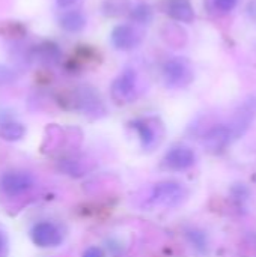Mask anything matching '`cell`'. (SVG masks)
<instances>
[{"label":"cell","mask_w":256,"mask_h":257,"mask_svg":"<svg viewBox=\"0 0 256 257\" xmlns=\"http://www.w3.org/2000/svg\"><path fill=\"white\" fill-rule=\"evenodd\" d=\"M163 77H164V83L169 87L180 89L189 86L193 81V69L186 59L175 57L164 63Z\"/></svg>","instance_id":"obj_1"},{"label":"cell","mask_w":256,"mask_h":257,"mask_svg":"<svg viewBox=\"0 0 256 257\" xmlns=\"http://www.w3.org/2000/svg\"><path fill=\"white\" fill-rule=\"evenodd\" d=\"M187 197V190L178 182H160L152 188L151 203L155 206L174 208L181 205Z\"/></svg>","instance_id":"obj_2"},{"label":"cell","mask_w":256,"mask_h":257,"mask_svg":"<svg viewBox=\"0 0 256 257\" xmlns=\"http://www.w3.org/2000/svg\"><path fill=\"white\" fill-rule=\"evenodd\" d=\"M137 74L133 69H125L112 84V98L118 104L131 102L136 98Z\"/></svg>","instance_id":"obj_3"},{"label":"cell","mask_w":256,"mask_h":257,"mask_svg":"<svg viewBox=\"0 0 256 257\" xmlns=\"http://www.w3.org/2000/svg\"><path fill=\"white\" fill-rule=\"evenodd\" d=\"M0 187L5 194L14 197L30 190L33 187V178L27 172H20V170L6 172L0 178Z\"/></svg>","instance_id":"obj_4"},{"label":"cell","mask_w":256,"mask_h":257,"mask_svg":"<svg viewBox=\"0 0 256 257\" xmlns=\"http://www.w3.org/2000/svg\"><path fill=\"white\" fill-rule=\"evenodd\" d=\"M110 41L116 50L128 51L136 48L142 42V33L130 24H121L112 30Z\"/></svg>","instance_id":"obj_5"},{"label":"cell","mask_w":256,"mask_h":257,"mask_svg":"<svg viewBox=\"0 0 256 257\" xmlns=\"http://www.w3.org/2000/svg\"><path fill=\"white\" fill-rule=\"evenodd\" d=\"M133 128L137 131L143 149H152L161 140V125L154 119H137L133 122Z\"/></svg>","instance_id":"obj_6"},{"label":"cell","mask_w":256,"mask_h":257,"mask_svg":"<svg viewBox=\"0 0 256 257\" xmlns=\"http://www.w3.org/2000/svg\"><path fill=\"white\" fill-rule=\"evenodd\" d=\"M196 161V155L195 152L183 145L174 146L164 157L163 164L166 169L169 170H175V172H183L190 169Z\"/></svg>","instance_id":"obj_7"},{"label":"cell","mask_w":256,"mask_h":257,"mask_svg":"<svg viewBox=\"0 0 256 257\" xmlns=\"http://www.w3.org/2000/svg\"><path fill=\"white\" fill-rule=\"evenodd\" d=\"M234 137H235V134L231 126L217 125L205 134L204 145L210 152L217 154V152H222L223 149H226Z\"/></svg>","instance_id":"obj_8"},{"label":"cell","mask_w":256,"mask_h":257,"mask_svg":"<svg viewBox=\"0 0 256 257\" xmlns=\"http://www.w3.org/2000/svg\"><path fill=\"white\" fill-rule=\"evenodd\" d=\"M32 239L39 247H57L62 242V233L54 224L42 221L33 226Z\"/></svg>","instance_id":"obj_9"},{"label":"cell","mask_w":256,"mask_h":257,"mask_svg":"<svg viewBox=\"0 0 256 257\" xmlns=\"http://www.w3.org/2000/svg\"><path fill=\"white\" fill-rule=\"evenodd\" d=\"M166 12L175 21L192 23L195 20V9L190 0H167Z\"/></svg>","instance_id":"obj_10"},{"label":"cell","mask_w":256,"mask_h":257,"mask_svg":"<svg viewBox=\"0 0 256 257\" xmlns=\"http://www.w3.org/2000/svg\"><path fill=\"white\" fill-rule=\"evenodd\" d=\"M59 23L62 29H65L66 32L77 33L86 27V17L80 11H68L62 14V17L59 18Z\"/></svg>","instance_id":"obj_11"},{"label":"cell","mask_w":256,"mask_h":257,"mask_svg":"<svg viewBox=\"0 0 256 257\" xmlns=\"http://www.w3.org/2000/svg\"><path fill=\"white\" fill-rule=\"evenodd\" d=\"M78 104L88 113L100 114V110H103V104H101L100 98L91 89H81L80 90V93H78Z\"/></svg>","instance_id":"obj_12"},{"label":"cell","mask_w":256,"mask_h":257,"mask_svg":"<svg viewBox=\"0 0 256 257\" xmlns=\"http://www.w3.org/2000/svg\"><path fill=\"white\" fill-rule=\"evenodd\" d=\"M26 130L18 122H5L0 125V137L8 142H17L23 139Z\"/></svg>","instance_id":"obj_13"},{"label":"cell","mask_w":256,"mask_h":257,"mask_svg":"<svg viewBox=\"0 0 256 257\" xmlns=\"http://www.w3.org/2000/svg\"><path fill=\"white\" fill-rule=\"evenodd\" d=\"M36 56L39 57L41 62H47V63H54L59 60L60 57V51L57 48V45L54 44H42L36 48Z\"/></svg>","instance_id":"obj_14"},{"label":"cell","mask_w":256,"mask_h":257,"mask_svg":"<svg viewBox=\"0 0 256 257\" xmlns=\"http://www.w3.org/2000/svg\"><path fill=\"white\" fill-rule=\"evenodd\" d=\"M131 17H133L134 21H137V23H140V24H146V23H149L151 18H152V11H151V8H149L148 5L142 3V5H139V6H136V8L133 9Z\"/></svg>","instance_id":"obj_15"},{"label":"cell","mask_w":256,"mask_h":257,"mask_svg":"<svg viewBox=\"0 0 256 257\" xmlns=\"http://www.w3.org/2000/svg\"><path fill=\"white\" fill-rule=\"evenodd\" d=\"M17 72L15 69L6 66V65H2L0 63V86H5V84H11L17 80Z\"/></svg>","instance_id":"obj_16"},{"label":"cell","mask_w":256,"mask_h":257,"mask_svg":"<svg viewBox=\"0 0 256 257\" xmlns=\"http://www.w3.org/2000/svg\"><path fill=\"white\" fill-rule=\"evenodd\" d=\"M211 2L219 12H229L235 8L238 0H211Z\"/></svg>","instance_id":"obj_17"},{"label":"cell","mask_w":256,"mask_h":257,"mask_svg":"<svg viewBox=\"0 0 256 257\" xmlns=\"http://www.w3.org/2000/svg\"><path fill=\"white\" fill-rule=\"evenodd\" d=\"M189 238L192 239V242L195 244L196 248H199V250L205 248V238L201 232H189Z\"/></svg>","instance_id":"obj_18"},{"label":"cell","mask_w":256,"mask_h":257,"mask_svg":"<svg viewBox=\"0 0 256 257\" xmlns=\"http://www.w3.org/2000/svg\"><path fill=\"white\" fill-rule=\"evenodd\" d=\"M83 257H103V251L98 247H91L84 251Z\"/></svg>","instance_id":"obj_19"},{"label":"cell","mask_w":256,"mask_h":257,"mask_svg":"<svg viewBox=\"0 0 256 257\" xmlns=\"http://www.w3.org/2000/svg\"><path fill=\"white\" fill-rule=\"evenodd\" d=\"M6 254H8V241L5 235L0 232V257H6Z\"/></svg>","instance_id":"obj_20"},{"label":"cell","mask_w":256,"mask_h":257,"mask_svg":"<svg viewBox=\"0 0 256 257\" xmlns=\"http://www.w3.org/2000/svg\"><path fill=\"white\" fill-rule=\"evenodd\" d=\"M74 3H77V0H57V5H59L60 8H69V6H72Z\"/></svg>","instance_id":"obj_21"}]
</instances>
